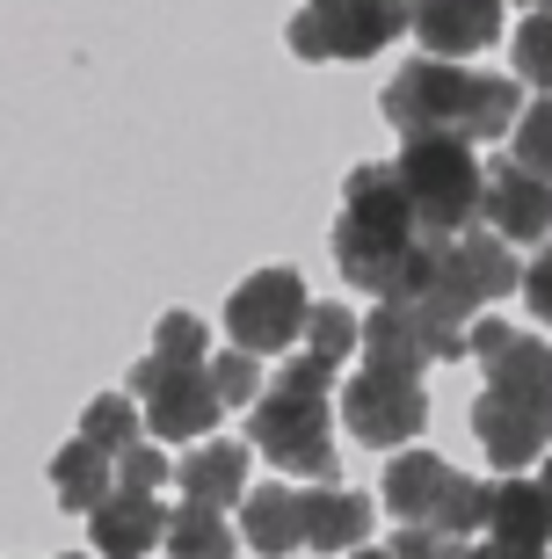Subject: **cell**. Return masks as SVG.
Wrapping results in <instances>:
<instances>
[{"label": "cell", "mask_w": 552, "mask_h": 559, "mask_svg": "<svg viewBox=\"0 0 552 559\" xmlns=\"http://www.w3.org/2000/svg\"><path fill=\"white\" fill-rule=\"evenodd\" d=\"M400 182H408L414 211H422V226L436 240H458V233L480 226V211H488V167L472 153V139L458 131H422V139H400Z\"/></svg>", "instance_id": "3"}, {"label": "cell", "mask_w": 552, "mask_h": 559, "mask_svg": "<svg viewBox=\"0 0 552 559\" xmlns=\"http://www.w3.org/2000/svg\"><path fill=\"white\" fill-rule=\"evenodd\" d=\"M509 290H524V262H516V248L494 226H472V233H458V240H444L436 276H430V290H422V306L472 328V312L502 306Z\"/></svg>", "instance_id": "7"}, {"label": "cell", "mask_w": 552, "mask_h": 559, "mask_svg": "<svg viewBox=\"0 0 552 559\" xmlns=\"http://www.w3.org/2000/svg\"><path fill=\"white\" fill-rule=\"evenodd\" d=\"M153 349L183 356V364H211V328L197 320V312H167L161 328H153Z\"/></svg>", "instance_id": "30"}, {"label": "cell", "mask_w": 552, "mask_h": 559, "mask_svg": "<svg viewBox=\"0 0 552 559\" xmlns=\"http://www.w3.org/2000/svg\"><path fill=\"white\" fill-rule=\"evenodd\" d=\"M488 538L545 552V545H552V501H545V479H524V473H502V479H494Z\"/></svg>", "instance_id": "18"}, {"label": "cell", "mask_w": 552, "mask_h": 559, "mask_svg": "<svg viewBox=\"0 0 552 559\" xmlns=\"http://www.w3.org/2000/svg\"><path fill=\"white\" fill-rule=\"evenodd\" d=\"M509 342H516V320H502V312H472V356H480V364H494Z\"/></svg>", "instance_id": "34"}, {"label": "cell", "mask_w": 552, "mask_h": 559, "mask_svg": "<svg viewBox=\"0 0 552 559\" xmlns=\"http://www.w3.org/2000/svg\"><path fill=\"white\" fill-rule=\"evenodd\" d=\"M488 385H502V393H531V400H552V342H538V334H516L509 349L488 364Z\"/></svg>", "instance_id": "22"}, {"label": "cell", "mask_w": 552, "mask_h": 559, "mask_svg": "<svg viewBox=\"0 0 552 559\" xmlns=\"http://www.w3.org/2000/svg\"><path fill=\"white\" fill-rule=\"evenodd\" d=\"M306 349H320L328 364L356 356V349H364V312H349L342 298H334V306H313V320H306Z\"/></svg>", "instance_id": "26"}, {"label": "cell", "mask_w": 552, "mask_h": 559, "mask_svg": "<svg viewBox=\"0 0 552 559\" xmlns=\"http://www.w3.org/2000/svg\"><path fill=\"white\" fill-rule=\"evenodd\" d=\"M436 240L414 211L400 167H356L342 182V218H334V270L364 298H422L436 276Z\"/></svg>", "instance_id": "1"}, {"label": "cell", "mask_w": 552, "mask_h": 559, "mask_svg": "<svg viewBox=\"0 0 552 559\" xmlns=\"http://www.w3.org/2000/svg\"><path fill=\"white\" fill-rule=\"evenodd\" d=\"M524 312H531V320H552V240L524 262Z\"/></svg>", "instance_id": "33"}, {"label": "cell", "mask_w": 552, "mask_h": 559, "mask_svg": "<svg viewBox=\"0 0 552 559\" xmlns=\"http://www.w3.org/2000/svg\"><path fill=\"white\" fill-rule=\"evenodd\" d=\"M342 559H400V552H371V545H356V552H342Z\"/></svg>", "instance_id": "36"}, {"label": "cell", "mask_w": 552, "mask_h": 559, "mask_svg": "<svg viewBox=\"0 0 552 559\" xmlns=\"http://www.w3.org/2000/svg\"><path fill=\"white\" fill-rule=\"evenodd\" d=\"M386 124L400 139H422V131H458V139L488 145V139H509L516 131V73H472L458 59H408L400 73L386 81L378 95Z\"/></svg>", "instance_id": "2"}, {"label": "cell", "mask_w": 552, "mask_h": 559, "mask_svg": "<svg viewBox=\"0 0 552 559\" xmlns=\"http://www.w3.org/2000/svg\"><path fill=\"white\" fill-rule=\"evenodd\" d=\"M472 436H480V451H488L494 473H524V465L545 457V443H552V400L488 385V393L472 400Z\"/></svg>", "instance_id": "11"}, {"label": "cell", "mask_w": 552, "mask_h": 559, "mask_svg": "<svg viewBox=\"0 0 552 559\" xmlns=\"http://www.w3.org/2000/svg\"><path fill=\"white\" fill-rule=\"evenodd\" d=\"M334 393H291L269 385L247 407V443L277 465L284 479H334L342 473V443H334Z\"/></svg>", "instance_id": "4"}, {"label": "cell", "mask_w": 552, "mask_h": 559, "mask_svg": "<svg viewBox=\"0 0 552 559\" xmlns=\"http://www.w3.org/2000/svg\"><path fill=\"white\" fill-rule=\"evenodd\" d=\"M450 479H458V465L436 451H400L386 457V473H378V495H386L392 523H436V509H444Z\"/></svg>", "instance_id": "16"}, {"label": "cell", "mask_w": 552, "mask_h": 559, "mask_svg": "<svg viewBox=\"0 0 552 559\" xmlns=\"http://www.w3.org/2000/svg\"><path fill=\"white\" fill-rule=\"evenodd\" d=\"M124 385L145 400V429L161 436V443H204L225 415V393H219V378H211V364H183V356L153 349L131 364Z\"/></svg>", "instance_id": "8"}, {"label": "cell", "mask_w": 552, "mask_h": 559, "mask_svg": "<svg viewBox=\"0 0 552 559\" xmlns=\"http://www.w3.org/2000/svg\"><path fill=\"white\" fill-rule=\"evenodd\" d=\"M277 364H284V371L269 378V385H291V393H334V378H342V364H328V356L306 349V342H298V349H284Z\"/></svg>", "instance_id": "29"}, {"label": "cell", "mask_w": 552, "mask_h": 559, "mask_svg": "<svg viewBox=\"0 0 552 559\" xmlns=\"http://www.w3.org/2000/svg\"><path fill=\"white\" fill-rule=\"evenodd\" d=\"M161 545H167V559H233V552H240V531L225 523V509L183 495V509L167 516V538Z\"/></svg>", "instance_id": "21"}, {"label": "cell", "mask_w": 552, "mask_h": 559, "mask_svg": "<svg viewBox=\"0 0 552 559\" xmlns=\"http://www.w3.org/2000/svg\"><path fill=\"white\" fill-rule=\"evenodd\" d=\"M313 298L298 270H255L233 298H225V342H240L255 356H284L306 342Z\"/></svg>", "instance_id": "9"}, {"label": "cell", "mask_w": 552, "mask_h": 559, "mask_svg": "<svg viewBox=\"0 0 552 559\" xmlns=\"http://www.w3.org/2000/svg\"><path fill=\"white\" fill-rule=\"evenodd\" d=\"M81 436H87V443H103V451H131V443L145 436V400H139V393H103V400H87Z\"/></svg>", "instance_id": "23"}, {"label": "cell", "mask_w": 552, "mask_h": 559, "mask_svg": "<svg viewBox=\"0 0 552 559\" xmlns=\"http://www.w3.org/2000/svg\"><path fill=\"white\" fill-rule=\"evenodd\" d=\"M466 559H545V552H531V545H502V538H488V545L472 538V545H466Z\"/></svg>", "instance_id": "35"}, {"label": "cell", "mask_w": 552, "mask_h": 559, "mask_svg": "<svg viewBox=\"0 0 552 559\" xmlns=\"http://www.w3.org/2000/svg\"><path fill=\"white\" fill-rule=\"evenodd\" d=\"M480 226H494L509 248H545L552 240V182L531 175V167H516V160H494Z\"/></svg>", "instance_id": "12"}, {"label": "cell", "mask_w": 552, "mask_h": 559, "mask_svg": "<svg viewBox=\"0 0 552 559\" xmlns=\"http://www.w3.org/2000/svg\"><path fill=\"white\" fill-rule=\"evenodd\" d=\"M161 538H167V509L145 487H117L109 501L87 509V545L103 559H145Z\"/></svg>", "instance_id": "14"}, {"label": "cell", "mask_w": 552, "mask_h": 559, "mask_svg": "<svg viewBox=\"0 0 552 559\" xmlns=\"http://www.w3.org/2000/svg\"><path fill=\"white\" fill-rule=\"evenodd\" d=\"M240 538L255 545L262 559L306 552V487H291V479L247 487V495H240Z\"/></svg>", "instance_id": "15"}, {"label": "cell", "mask_w": 552, "mask_h": 559, "mask_svg": "<svg viewBox=\"0 0 552 559\" xmlns=\"http://www.w3.org/2000/svg\"><path fill=\"white\" fill-rule=\"evenodd\" d=\"M66 559H81V552H66ZM95 559H103V552H95Z\"/></svg>", "instance_id": "39"}, {"label": "cell", "mask_w": 552, "mask_h": 559, "mask_svg": "<svg viewBox=\"0 0 552 559\" xmlns=\"http://www.w3.org/2000/svg\"><path fill=\"white\" fill-rule=\"evenodd\" d=\"M509 59H516V81L524 87H552V8H531V15L516 22Z\"/></svg>", "instance_id": "25"}, {"label": "cell", "mask_w": 552, "mask_h": 559, "mask_svg": "<svg viewBox=\"0 0 552 559\" xmlns=\"http://www.w3.org/2000/svg\"><path fill=\"white\" fill-rule=\"evenodd\" d=\"M167 473H175V465H167L161 443H131V451H117V487H145V495H153Z\"/></svg>", "instance_id": "31"}, {"label": "cell", "mask_w": 552, "mask_h": 559, "mask_svg": "<svg viewBox=\"0 0 552 559\" xmlns=\"http://www.w3.org/2000/svg\"><path fill=\"white\" fill-rule=\"evenodd\" d=\"M488 501H494V479L458 473V479H450V495H444V509H436V531L458 538V545H472L480 531H488Z\"/></svg>", "instance_id": "24"}, {"label": "cell", "mask_w": 552, "mask_h": 559, "mask_svg": "<svg viewBox=\"0 0 552 559\" xmlns=\"http://www.w3.org/2000/svg\"><path fill=\"white\" fill-rule=\"evenodd\" d=\"M392 552H400V559H466V545H458V538H444L436 523H400Z\"/></svg>", "instance_id": "32"}, {"label": "cell", "mask_w": 552, "mask_h": 559, "mask_svg": "<svg viewBox=\"0 0 552 559\" xmlns=\"http://www.w3.org/2000/svg\"><path fill=\"white\" fill-rule=\"evenodd\" d=\"M109 479H117V451L87 443V436H73V443L51 457V495H59V509H73V516H87L95 501L117 495Z\"/></svg>", "instance_id": "20"}, {"label": "cell", "mask_w": 552, "mask_h": 559, "mask_svg": "<svg viewBox=\"0 0 552 559\" xmlns=\"http://www.w3.org/2000/svg\"><path fill=\"white\" fill-rule=\"evenodd\" d=\"M509 160L552 182V95H538V103L516 117V131H509Z\"/></svg>", "instance_id": "27"}, {"label": "cell", "mask_w": 552, "mask_h": 559, "mask_svg": "<svg viewBox=\"0 0 552 559\" xmlns=\"http://www.w3.org/2000/svg\"><path fill=\"white\" fill-rule=\"evenodd\" d=\"M400 29H414V0H306L291 15L284 44L306 66H364Z\"/></svg>", "instance_id": "5"}, {"label": "cell", "mask_w": 552, "mask_h": 559, "mask_svg": "<svg viewBox=\"0 0 552 559\" xmlns=\"http://www.w3.org/2000/svg\"><path fill=\"white\" fill-rule=\"evenodd\" d=\"M342 429L371 451H392V443H414L430 429V393L422 378H392V371H356L342 385Z\"/></svg>", "instance_id": "10"}, {"label": "cell", "mask_w": 552, "mask_h": 559, "mask_svg": "<svg viewBox=\"0 0 552 559\" xmlns=\"http://www.w3.org/2000/svg\"><path fill=\"white\" fill-rule=\"evenodd\" d=\"M414 44L436 59H472L502 44V0H414Z\"/></svg>", "instance_id": "13"}, {"label": "cell", "mask_w": 552, "mask_h": 559, "mask_svg": "<svg viewBox=\"0 0 552 559\" xmlns=\"http://www.w3.org/2000/svg\"><path fill=\"white\" fill-rule=\"evenodd\" d=\"M516 8H552V0H516Z\"/></svg>", "instance_id": "38"}, {"label": "cell", "mask_w": 552, "mask_h": 559, "mask_svg": "<svg viewBox=\"0 0 552 559\" xmlns=\"http://www.w3.org/2000/svg\"><path fill=\"white\" fill-rule=\"evenodd\" d=\"M247 465H255V443H197V451L175 457V487H183L189 501H240L247 495Z\"/></svg>", "instance_id": "19"}, {"label": "cell", "mask_w": 552, "mask_h": 559, "mask_svg": "<svg viewBox=\"0 0 552 559\" xmlns=\"http://www.w3.org/2000/svg\"><path fill=\"white\" fill-rule=\"evenodd\" d=\"M364 371H392V378H422L430 364H458L472 356V328L444 320L422 298H371L364 312Z\"/></svg>", "instance_id": "6"}, {"label": "cell", "mask_w": 552, "mask_h": 559, "mask_svg": "<svg viewBox=\"0 0 552 559\" xmlns=\"http://www.w3.org/2000/svg\"><path fill=\"white\" fill-rule=\"evenodd\" d=\"M211 378H219L225 407H255V400H262V356L240 349V342H225V349L211 356Z\"/></svg>", "instance_id": "28"}, {"label": "cell", "mask_w": 552, "mask_h": 559, "mask_svg": "<svg viewBox=\"0 0 552 559\" xmlns=\"http://www.w3.org/2000/svg\"><path fill=\"white\" fill-rule=\"evenodd\" d=\"M356 545H371V501L349 495V487H328V479H313L306 487V552H356Z\"/></svg>", "instance_id": "17"}, {"label": "cell", "mask_w": 552, "mask_h": 559, "mask_svg": "<svg viewBox=\"0 0 552 559\" xmlns=\"http://www.w3.org/2000/svg\"><path fill=\"white\" fill-rule=\"evenodd\" d=\"M538 479H545V501H552V457H545V473H538Z\"/></svg>", "instance_id": "37"}]
</instances>
